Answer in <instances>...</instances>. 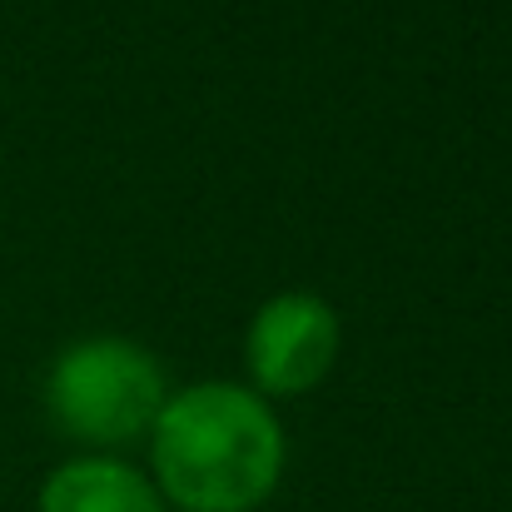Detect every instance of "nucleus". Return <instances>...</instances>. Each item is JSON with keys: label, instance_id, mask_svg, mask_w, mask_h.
I'll return each instance as SVG.
<instances>
[{"label": "nucleus", "instance_id": "3", "mask_svg": "<svg viewBox=\"0 0 512 512\" xmlns=\"http://www.w3.org/2000/svg\"><path fill=\"white\" fill-rule=\"evenodd\" d=\"M339 358V314L319 294H279L249 324V368L269 393L314 388Z\"/></svg>", "mask_w": 512, "mask_h": 512}, {"label": "nucleus", "instance_id": "2", "mask_svg": "<svg viewBox=\"0 0 512 512\" xmlns=\"http://www.w3.org/2000/svg\"><path fill=\"white\" fill-rule=\"evenodd\" d=\"M45 398L65 433L85 443H130L155 428L165 378L140 343L85 339L55 358Z\"/></svg>", "mask_w": 512, "mask_h": 512}, {"label": "nucleus", "instance_id": "1", "mask_svg": "<svg viewBox=\"0 0 512 512\" xmlns=\"http://www.w3.org/2000/svg\"><path fill=\"white\" fill-rule=\"evenodd\" d=\"M155 478L184 512H249L284 473L274 413L234 383H199L165 398L155 418Z\"/></svg>", "mask_w": 512, "mask_h": 512}, {"label": "nucleus", "instance_id": "4", "mask_svg": "<svg viewBox=\"0 0 512 512\" xmlns=\"http://www.w3.org/2000/svg\"><path fill=\"white\" fill-rule=\"evenodd\" d=\"M40 512H165L160 488L115 458H75L40 488Z\"/></svg>", "mask_w": 512, "mask_h": 512}]
</instances>
